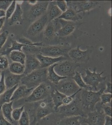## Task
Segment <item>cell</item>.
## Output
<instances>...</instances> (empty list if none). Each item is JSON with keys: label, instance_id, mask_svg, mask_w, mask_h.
Returning a JSON list of instances; mask_svg holds the SVG:
<instances>
[{"label": "cell", "instance_id": "41", "mask_svg": "<svg viewBox=\"0 0 112 125\" xmlns=\"http://www.w3.org/2000/svg\"><path fill=\"white\" fill-rule=\"evenodd\" d=\"M6 85L5 83V72L2 71L1 76L0 80V95L6 91Z\"/></svg>", "mask_w": 112, "mask_h": 125}, {"label": "cell", "instance_id": "17", "mask_svg": "<svg viewBox=\"0 0 112 125\" xmlns=\"http://www.w3.org/2000/svg\"><path fill=\"white\" fill-rule=\"evenodd\" d=\"M34 88H28L25 85H19L15 90L11 98V101H17L21 98H25L30 95Z\"/></svg>", "mask_w": 112, "mask_h": 125}, {"label": "cell", "instance_id": "32", "mask_svg": "<svg viewBox=\"0 0 112 125\" xmlns=\"http://www.w3.org/2000/svg\"><path fill=\"white\" fill-rule=\"evenodd\" d=\"M52 112V110L50 109V108H47L44 106H41V107L38 108L37 111V119H42L43 118L47 116V115L51 114Z\"/></svg>", "mask_w": 112, "mask_h": 125}, {"label": "cell", "instance_id": "38", "mask_svg": "<svg viewBox=\"0 0 112 125\" xmlns=\"http://www.w3.org/2000/svg\"><path fill=\"white\" fill-rule=\"evenodd\" d=\"M9 33L8 31H5L0 34V49L4 45L7 41Z\"/></svg>", "mask_w": 112, "mask_h": 125}, {"label": "cell", "instance_id": "11", "mask_svg": "<svg viewBox=\"0 0 112 125\" xmlns=\"http://www.w3.org/2000/svg\"><path fill=\"white\" fill-rule=\"evenodd\" d=\"M80 46L70 50L68 55L76 63L87 62L90 58L91 50L87 49L82 51L80 49Z\"/></svg>", "mask_w": 112, "mask_h": 125}, {"label": "cell", "instance_id": "23", "mask_svg": "<svg viewBox=\"0 0 112 125\" xmlns=\"http://www.w3.org/2000/svg\"><path fill=\"white\" fill-rule=\"evenodd\" d=\"M57 23L54 21L49 22L47 24L44 30V36L46 39L50 40L56 35Z\"/></svg>", "mask_w": 112, "mask_h": 125}, {"label": "cell", "instance_id": "8", "mask_svg": "<svg viewBox=\"0 0 112 125\" xmlns=\"http://www.w3.org/2000/svg\"><path fill=\"white\" fill-rule=\"evenodd\" d=\"M68 8L72 9L76 13L88 11L98 6L96 1H66Z\"/></svg>", "mask_w": 112, "mask_h": 125}, {"label": "cell", "instance_id": "2", "mask_svg": "<svg viewBox=\"0 0 112 125\" xmlns=\"http://www.w3.org/2000/svg\"><path fill=\"white\" fill-rule=\"evenodd\" d=\"M105 88H102L99 91L82 89L80 92V103L82 106L87 109H93L97 103L100 102V96L104 92Z\"/></svg>", "mask_w": 112, "mask_h": 125}, {"label": "cell", "instance_id": "3", "mask_svg": "<svg viewBox=\"0 0 112 125\" xmlns=\"http://www.w3.org/2000/svg\"><path fill=\"white\" fill-rule=\"evenodd\" d=\"M79 66V63L67 60L57 63L54 70L60 76L72 78L75 75L76 69Z\"/></svg>", "mask_w": 112, "mask_h": 125}, {"label": "cell", "instance_id": "25", "mask_svg": "<svg viewBox=\"0 0 112 125\" xmlns=\"http://www.w3.org/2000/svg\"><path fill=\"white\" fill-rule=\"evenodd\" d=\"M13 103V101H12L8 103L3 104L2 106L1 109L4 117L11 123L13 122L12 114L13 110L12 108Z\"/></svg>", "mask_w": 112, "mask_h": 125}, {"label": "cell", "instance_id": "1", "mask_svg": "<svg viewBox=\"0 0 112 125\" xmlns=\"http://www.w3.org/2000/svg\"><path fill=\"white\" fill-rule=\"evenodd\" d=\"M47 68H40L23 76L20 81L27 88H36L47 79Z\"/></svg>", "mask_w": 112, "mask_h": 125}, {"label": "cell", "instance_id": "30", "mask_svg": "<svg viewBox=\"0 0 112 125\" xmlns=\"http://www.w3.org/2000/svg\"><path fill=\"white\" fill-rule=\"evenodd\" d=\"M71 78L74 80L75 82L77 84V85H78V86L81 89L88 90V88H91L90 87L87 85L86 84H85V83L84 82L80 73L76 71L75 75L73 77Z\"/></svg>", "mask_w": 112, "mask_h": 125}, {"label": "cell", "instance_id": "48", "mask_svg": "<svg viewBox=\"0 0 112 125\" xmlns=\"http://www.w3.org/2000/svg\"><path fill=\"white\" fill-rule=\"evenodd\" d=\"M6 20V17L0 18V30L1 29L2 27L3 26Z\"/></svg>", "mask_w": 112, "mask_h": 125}, {"label": "cell", "instance_id": "14", "mask_svg": "<svg viewBox=\"0 0 112 125\" xmlns=\"http://www.w3.org/2000/svg\"><path fill=\"white\" fill-rule=\"evenodd\" d=\"M105 116L103 110L90 112L88 114L86 123L88 125H104Z\"/></svg>", "mask_w": 112, "mask_h": 125}, {"label": "cell", "instance_id": "5", "mask_svg": "<svg viewBox=\"0 0 112 125\" xmlns=\"http://www.w3.org/2000/svg\"><path fill=\"white\" fill-rule=\"evenodd\" d=\"M55 89L66 96L72 95L82 90L71 78H67L60 81L56 85Z\"/></svg>", "mask_w": 112, "mask_h": 125}, {"label": "cell", "instance_id": "7", "mask_svg": "<svg viewBox=\"0 0 112 125\" xmlns=\"http://www.w3.org/2000/svg\"><path fill=\"white\" fill-rule=\"evenodd\" d=\"M51 87L44 82L33 90L30 95L25 100L26 102L31 103L39 101L44 99L48 95Z\"/></svg>", "mask_w": 112, "mask_h": 125}, {"label": "cell", "instance_id": "52", "mask_svg": "<svg viewBox=\"0 0 112 125\" xmlns=\"http://www.w3.org/2000/svg\"><path fill=\"white\" fill-rule=\"evenodd\" d=\"M12 125H19V124L18 123L17 124V123H15V124H12Z\"/></svg>", "mask_w": 112, "mask_h": 125}, {"label": "cell", "instance_id": "21", "mask_svg": "<svg viewBox=\"0 0 112 125\" xmlns=\"http://www.w3.org/2000/svg\"><path fill=\"white\" fill-rule=\"evenodd\" d=\"M51 96L54 104V110L57 111L60 107L63 105V100L66 95L55 89L51 92Z\"/></svg>", "mask_w": 112, "mask_h": 125}, {"label": "cell", "instance_id": "4", "mask_svg": "<svg viewBox=\"0 0 112 125\" xmlns=\"http://www.w3.org/2000/svg\"><path fill=\"white\" fill-rule=\"evenodd\" d=\"M96 68H94L93 72H91L89 69L85 70V76H82L84 82L87 85L91 87L92 90L97 91V88L100 83L105 81L106 79V77H102V75L103 71L100 73L96 72Z\"/></svg>", "mask_w": 112, "mask_h": 125}, {"label": "cell", "instance_id": "39", "mask_svg": "<svg viewBox=\"0 0 112 125\" xmlns=\"http://www.w3.org/2000/svg\"><path fill=\"white\" fill-rule=\"evenodd\" d=\"M81 91H78L72 95L70 96H66L63 100V105H68L72 102L75 99V97Z\"/></svg>", "mask_w": 112, "mask_h": 125}, {"label": "cell", "instance_id": "42", "mask_svg": "<svg viewBox=\"0 0 112 125\" xmlns=\"http://www.w3.org/2000/svg\"><path fill=\"white\" fill-rule=\"evenodd\" d=\"M12 2V0H0V10L6 11Z\"/></svg>", "mask_w": 112, "mask_h": 125}, {"label": "cell", "instance_id": "29", "mask_svg": "<svg viewBox=\"0 0 112 125\" xmlns=\"http://www.w3.org/2000/svg\"><path fill=\"white\" fill-rule=\"evenodd\" d=\"M23 14V11L21 9V6L19 4H16V7L14 13L10 18V21L9 24L12 26L14 23L18 21L21 19Z\"/></svg>", "mask_w": 112, "mask_h": 125}, {"label": "cell", "instance_id": "43", "mask_svg": "<svg viewBox=\"0 0 112 125\" xmlns=\"http://www.w3.org/2000/svg\"><path fill=\"white\" fill-rule=\"evenodd\" d=\"M18 42L21 43V44H24L25 46V45H31L33 43V42H31L30 40H29L28 39H26V38H21L19 39L18 40Z\"/></svg>", "mask_w": 112, "mask_h": 125}, {"label": "cell", "instance_id": "47", "mask_svg": "<svg viewBox=\"0 0 112 125\" xmlns=\"http://www.w3.org/2000/svg\"><path fill=\"white\" fill-rule=\"evenodd\" d=\"M104 125H112V117L105 115Z\"/></svg>", "mask_w": 112, "mask_h": 125}, {"label": "cell", "instance_id": "31", "mask_svg": "<svg viewBox=\"0 0 112 125\" xmlns=\"http://www.w3.org/2000/svg\"><path fill=\"white\" fill-rule=\"evenodd\" d=\"M24 46L25 45L24 44H21L16 41H12L11 47L8 48L5 51H3L2 55H8L10 54V53L12 51H22V49Z\"/></svg>", "mask_w": 112, "mask_h": 125}, {"label": "cell", "instance_id": "33", "mask_svg": "<svg viewBox=\"0 0 112 125\" xmlns=\"http://www.w3.org/2000/svg\"><path fill=\"white\" fill-rule=\"evenodd\" d=\"M18 124L19 125H30L29 117L26 111H23L19 120Z\"/></svg>", "mask_w": 112, "mask_h": 125}, {"label": "cell", "instance_id": "16", "mask_svg": "<svg viewBox=\"0 0 112 125\" xmlns=\"http://www.w3.org/2000/svg\"><path fill=\"white\" fill-rule=\"evenodd\" d=\"M37 58L40 62V68H47L54 64L67 60V57L60 56L57 58H51L42 55L41 54L36 55Z\"/></svg>", "mask_w": 112, "mask_h": 125}, {"label": "cell", "instance_id": "9", "mask_svg": "<svg viewBox=\"0 0 112 125\" xmlns=\"http://www.w3.org/2000/svg\"><path fill=\"white\" fill-rule=\"evenodd\" d=\"M70 50L63 47L58 46H48L41 47L40 54L47 57L57 58L60 56L68 55V53Z\"/></svg>", "mask_w": 112, "mask_h": 125}, {"label": "cell", "instance_id": "18", "mask_svg": "<svg viewBox=\"0 0 112 125\" xmlns=\"http://www.w3.org/2000/svg\"><path fill=\"white\" fill-rule=\"evenodd\" d=\"M47 10V14L48 16L49 22L58 19L62 13L56 4L55 1L49 2Z\"/></svg>", "mask_w": 112, "mask_h": 125}, {"label": "cell", "instance_id": "35", "mask_svg": "<svg viewBox=\"0 0 112 125\" xmlns=\"http://www.w3.org/2000/svg\"><path fill=\"white\" fill-rule=\"evenodd\" d=\"M24 106H22L20 107L19 108H17L13 110L12 112V118L13 119L14 121H19L20 119L21 114L24 111Z\"/></svg>", "mask_w": 112, "mask_h": 125}, {"label": "cell", "instance_id": "10", "mask_svg": "<svg viewBox=\"0 0 112 125\" xmlns=\"http://www.w3.org/2000/svg\"><path fill=\"white\" fill-rule=\"evenodd\" d=\"M48 22L47 15L45 13L30 25L27 29V34L31 36H37L44 29Z\"/></svg>", "mask_w": 112, "mask_h": 125}, {"label": "cell", "instance_id": "51", "mask_svg": "<svg viewBox=\"0 0 112 125\" xmlns=\"http://www.w3.org/2000/svg\"><path fill=\"white\" fill-rule=\"evenodd\" d=\"M1 73L2 71H0V78H1Z\"/></svg>", "mask_w": 112, "mask_h": 125}, {"label": "cell", "instance_id": "12", "mask_svg": "<svg viewBox=\"0 0 112 125\" xmlns=\"http://www.w3.org/2000/svg\"><path fill=\"white\" fill-rule=\"evenodd\" d=\"M49 2V1H37L35 4L31 5L28 11V16L30 19H35L44 15L48 8Z\"/></svg>", "mask_w": 112, "mask_h": 125}, {"label": "cell", "instance_id": "49", "mask_svg": "<svg viewBox=\"0 0 112 125\" xmlns=\"http://www.w3.org/2000/svg\"><path fill=\"white\" fill-rule=\"evenodd\" d=\"M6 11L4 10H0V18L6 17Z\"/></svg>", "mask_w": 112, "mask_h": 125}, {"label": "cell", "instance_id": "36", "mask_svg": "<svg viewBox=\"0 0 112 125\" xmlns=\"http://www.w3.org/2000/svg\"><path fill=\"white\" fill-rule=\"evenodd\" d=\"M16 1L15 0L12 1L11 4L10 5L9 7L6 10V20H8L9 19H10L12 15H13L15 10V9H16Z\"/></svg>", "mask_w": 112, "mask_h": 125}, {"label": "cell", "instance_id": "44", "mask_svg": "<svg viewBox=\"0 0 112 125\" xmlns=\"http://www.w3.org/2000/svg\"><path fill=\"white\" fill-rule=\"evenodd\" d=\"M103 111L105 115L112 117V108L111 107L108 106L104 107Z\"/></svg>", "mask_w": 112, "mask_h": 125}, {"label": "cell", "instance_id": "15", "mask_svg": "<svg viewBox=\"0 0 112 125\" xmlns=\"http://www.w3.org/2000/svg\"><path fill=\"white\" fill-rule=\"evenodd\" d=\"M58 19L61 28L57 31L56 35L60 37H65L69 36L75 30V26L73 22Z\"/></svg>", "mask_w": 112, "mask_h": 125}, {"label": "cell", "instance_id": "50", "mask_svg": "<svg viewBox=\"0 0 112 125\" xmlns=\"http://www.w3.org/2000/svg\"><path fill=\"white\" fill-rule=\"evenodd\" d=\"M37 1L36 0H29L28 1V3L30 5H33L35 4L36 3H37Z\"/></svg>", "mask_w": 112, "mask_h": 125}, {"label": "cell", "instance_id": "13", "mask_svg": "<svg viewBox=\"0 0 112 125\" xmlns=\"http://www.w3.org/2000/svg\"><path fill=\"white\" fill-rule=\"evenodd\" d=\"M24 75L29 74L33 71L40 68L41 64L37 58L36 55L26 54V55Z\"/></svg>", "mask_w": 112, "mask_h": 125}, {"label": "cell", "instance_id": "22", "mask_svg": "<svg viewBox=\"0 0 112 125\" xmlns=\"http://www.w3.org/2000/svg\"><path fill=\"white\" fill-rule=\"evenodd\" d=\"M81 16L76 13L72 9L68 8L66 11L62 13L58 19H63L66 21L74 22L80 19Z\"/></svg>", "mask_w": 112, "mask_h": 125}, {"label": "cell", "instance_id": "45", "mask_svg": "<svg viewBox=\"0 0 112 125\" xmlns=\"http://www.w3.org/2000/svg\"><path fill=\"white\" fill-rule=\"evenodd\" d=\"M0 125H12V124L6 120L3 114H0Z\"/></svg>", "mask_w": 112, "mask_h": 125}, {"label": "cell", "instance_id": "6", "mask_svg": "<svg viewBox=\"0 0 112 125\" xmlns=\"http://www.w3.org/2000/svg\"><path fill=\"white\" fill-rule=\"evenodd\" d=\"M80 101L75 99L72 102L67 105H62L57 111L66 117L73 116H84V113L81 108Z\"/></svg>", "mask_w": 112, "mask_h": 125}, {"label": "cell", "instance_id": "28", "mask_svg": "<svg viewBox=\"0 0 112 125\" xmlns=\"http://www.w3.org/2000/svg\"><path fill=\"white\" fill-rule=\"evenodd\" d=\"M9 70L12 74L18 75H22L24 74L25 65L19 62H12L9 66Z\"/></svg>", "mask_w": 112, "mask_h": 125}, {"label": "cell", "instance_id": "34", "mask_svg": "<svg viewBox=\"0 0 112 125\" xmlns=\"http://www.w3.org/2000/svg\"><path fill=\"white\" fill-rule=\"evenodd\" d=\"M9 61L6 55H0V71H3L9 67Z\"/></svg>", "mask_w": 112, "mask_h": 125}, {"label": "cell", "instance_id": "40", "mask_svg": "<svg viewBox=\"0 0 112 125\" xmlns=\"http://www.w3.org/2000/svg\"><path fill=\"white\" fill-rule=\"evenodd\" d=\"M55 3L59 9L63 13L66 11L68 9L67 3L64 0H57L55 1Z\"/></svg>", "mask_w": 112, "mask_h": 125}, {"label": "cell", "instance_id": "19", "mask_svg": "<svg viewBox=\"0 0 112 125\" xmlns=\"http://www.w3.org/2000/svg\"><path fill=\"white\" fill-rule=\"evenodd\" d=\"M25 75L24 74L21 75H15L10 72L6 76L5 75V83L6 89H10L15 85H19L21 78Z\"/></svg>", "mask_w": 112, "mask_h": 125}, {"label": "cell", "instance_id": "26", "mask_svg": "<svg viewBox=\"0 0 112 125\" xmlns=\"http://www.w3.org/2000/svg\"><path fill=\"white\" fill-rule=\"evenodd\" d=\"M10 58L13 62L21 63L24 65L26 60V55L22 51H13L9 54Z\"/></svg>", "mask_w": 112, "mask_h": 125}, {"label": "cell", "instance_id": "37", "mask_svg": "<svg viewBox=\"0 0 112 125\" xmlns=\"http://www.w3.org/2000/svg\"><path fill=\"white\" fill-rule=\"evenodd\" d=\"M112 100V94L103 93L100 96L101 105L110 103Z\"/></svg>", "mask_w": 112, "mask_h": 125}, {"label": "cell", "instance_id": "24", "mask_svg": "<svg viewBox=\"0 0 112 125\" xmlns=\"http://www.w3.org/2000/svg\"><path fill=\"white\" fill-rule=\"evenodd\" d=\"M19 85H17L12 88L6 90L4 92L0 95V111H1L2 106L3 104L11 102V98Z\"/></svg>", "mask_w": 112, "mask_h": 125}, {"label": "cell", "instance_id": "20", "mask_svg": "<svg viewBox=\"0 0 112 125\" xmlns=\"http://www.w3.org/2000/svg\"><path fill=\"white\" fill-rule=\"evenodd\" d=\"M57 63L50 66L47 68V79L49 80L50 82L52 83L55 85H57L59 82L62 80L67 78V77H62L59 75L54 70V68Z\"/></svg>", "mask_w": 112, "mask_h": 125}, {"label": "cell", "instance_id": "46", "mask_svg": "<svg viewBox=\"0 0 112 125\" xmlns=\"http://www.w3.org/2000/svg\"><path fill=\"white\" fill-rule=\"evenodd\" d=\"M104 92H105L106 94H112V83H107L106 88H105Z\"/></svg>", "mask_w": 112, "mask_h": 125}, {"label": "cell", "instance_id": "27", "mask_svg": "<svg viewBox=\"0 0 112 125\" xmlns=\"http://www.w3.org/2000/svg\"><path fill=\"white\" fill-rule=\"evenodd\" d=\"M81 116L66 117L60 121L58 125H80Z\"/></svg>", "mask_w": 112, "mask_h": 125}]
</instances>
